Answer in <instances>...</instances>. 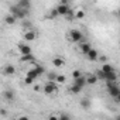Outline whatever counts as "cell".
<instances>
[{
    "label": "cell",
    "instance_id": "7402d4cb",
    "mask_svg": "<svg viewBox=\"0 0 120 120\" xmlns=\"http://www.w3.org/2000/svg\"><path fill=\"white\" fill-rule=\"evenodd\" d=\"M56 72H48L47 74V78H48V82H56Z\"/></svg>",
    "mask_w": 120,
    "mask_h": 120
},
{
    "label": "cell",
    "instance_id": "ac0fdd59",
    "mask_svg": "<svg viewBox=\"0 0 120 120\" xmlns=\"http://www.w3.org/2000/svg\"><path fill=\"white\" fill-rule=\"evenodd\" d=\"M102 71H103L105 74H110V72H114V69H113V67H112L110 64H103V65H102Z\"/></svg>",
    "mask_w": 120,
    "mask_h": 120
},
{
    "label": "cell",
    "instance_id": "ba28073f",
    "mask_svg": "<svg viewBox=\"0 0 120 120\" xmlns=\"http://www.w3.org/2000/svg\"><path fill=\"white\" fill-rule=\"evenodd\" d=\"M74 85H76V86H79V88H83L85 85H88V83H86V78H85V76H81V78H78V79H74Z\"/></svg>",
    "mask_w": 120,
    "mask_h": 120
},
{
    "label": "cell",
    "instance_id": "f546056e",
    "mask_svg": "<svg viewBox=\"0 0 120 120\" xmlns=\"http://www.w3.org/2000/svg\"><path fill=\"white\" fill-rule=\"evenodd\" d=\"M24 82H26V85H33V83H34V79H31V78H28V76H26Z\"/></svg>",
    "mask_w": 120,
    "mask_h": 120
},
{
    "label": "cell",
    "instance_id": "d6a6232c",
    "mask_svg": "<svg viewBox=\"0 0 120 120\" xmlns=\"http://www.w3.org/2000/svg\"><path fill=\"white\" fill-rule=\"evenodd\" d=\"M19 120H28V117H27V116H20Z\"/></svg>",
    "mask_w": 120,
    "mask_h": 120
},
{
    "label": "cell",
    "instance_id": "484cf974",
    "mask_svg": "<svg viewBox=\"0 0 120 120\" xmlns=\"http://www.w3.org/2000/svg\"><path fill=\"white\" fill-rule=\"evenodd\" d=\"M75 17H76V19H79V20H81V19H83V17H85V11H83V10L76 11V13H75Z\"/></svg>",
    "mask_w": 120,
    "mask_h": 120
},
{
    "label": "cell",
    "instance_id": "8992f818",
    "mask_svg": "<svg viewBox=\"0 0 120 120\" xmlns=\"http://www.w3.org/2000/svg\"><path fill=\"white\" fill-rule=\"evenodd\" d=\"M19 51L21 52V56L33 54V51H31V47H30V45H26V44H19Z\"/></svg>",
    "mask_w": 120,
    "mask_h": 120
},
{
    "label": "cell",
    "instance_id": "6da1fadb",
    "mask_svg": "<svg viewBox=\"0 0 120 120\" xmlns=\"http://www.w3.org/2000/svg\"><path fill=\"white\" fill-rule=\"evenodd\" d=\"M10 14H13L16 19H20V20H23V19H26V16L28 14V11H27V10H23V9H20V7L16 4V6H11V7H10Z\"/></svg>",
    "mask_w": 120,
    "mask_h": 120
},
{
    "label": "cell",
    "instance_id": "8d00e7d4",
    "mask_svg": "<svg viewBox=\"0 0 120 120\" xmlns=\"http://www.w3.org/2000/svg\"><path fill=\"white\" fill-rule=\"evenodd\" d=\"M114 120H120V114H119V116H117V117H116Z\"/></svg>",
    "mask_w": 120,
    "mask_h": 120
},
{
    "label": "cell",
    "instance_id": "4316f807",
    "mask_svg": "<svg viewBox=\"0 0 120 120\" xmlns=\"http://www.w3.org/2000/svg\"><path fill=\"white\" fill-rule=\"evenodd\" d=\"M72 76H74V79H78V78H81V76H82V74H81V71H79V69H75V71L72 72Z\"/></svg>",
    "mask_w": 120,
    "mask_h": 120
},
{
    "label": "cell",
    "instance_id": "83f0119b",
    "mask_svg": "<svg viewBox=\"0 0 120 120\" xmlns=\"http://www.w3.org/2000/svg\"><path fill=\"white\" fill-rule=\"evenodd\" d=\"M96 75H98V78H99V79H103V81H106V74H105L102 69H100V71H98V74H96Z\"/></svg>",
    "mask_w": 120,
    "mask_h": 120
},
{
    "label": "cell",
    "instance_id": "4fadbf2b",
    "mask_svg": "<svg viewBox=\"0 0 120 120\" xmlns=\"http://www.w3.org/2000/svg\"><path fill=\"white\" fill-rule=\"evenodd\" d=\"M117 79V75H116V72H110V74H106V82L109 83H114V81Z\"/></svg>",
    "mask_w": 120,
    "mask_h": 120
},
{
    "label": "cell",
    "instance_id": "f1b7e54d",
    "mask_svg": "<svg viewBox=\"0 0 120 120\" xmlns=\"http://www.w3.org/2000/svg\"><path fill=\"white\" fill-rule=\"evenodd\" d=\"M58 117H59V120H71V117H69L67 113H59Z\"/></svg>",
    "mask_w": 120,
    "mask_h": 120
},
{
    "label": "cell",
    "instance_id": "74e56055",
    "mask_svg": "<svg viewBox=\"0 0 120 120\" xmlns=\"http://www.w3.org/2000/svg\"><path fill=\"white\" fill-rule=\"evenodd\" d=\"M119 44H120V42H119Z\"/></svg>",
    "mask_w": 120,
    "mask_h": 120
},
{
    "label": "cell",
    "instance_id": "277c9868",
    "mask_svg": "<svg viewBox=\"0 0 120 120\" xmlns=\"http://www.w3.org/2000/svg\"><path fill=\"white\" fill-rule=\"evenodd\" d=\"M42 90H44L47 95H51V93H54V92H58V85H56V82H47V83L44 85Z\"/></svg>",
    "mask_w": 120,
    "mask_h": 120
},
{
    "label": "cell",
    "instance_id": "e0dca14e",
    "mask_svg": "<svg viewBox=\"0 0 120 120\" xmlns=\"http://www.w3.org/2000/svg\"><path fill=\"white\" fill-rule=\"evenodd\" d=\"M79 103H81V107H82V109H85V110L90 107V100H89L88 98H83V99H82Z\"/></svg>",
    "mask_w": 120,
    "mask_h": 120
},
{
    "label": "cell",
    "instance_id": "44dd1931",
    "mask_svg": "<svg viewBox=\"0 0 120 120\" xmlns=\"http://www.w3.org/2000/svg\"><path fill=\"white\" fill-rule=\"evenodd\" d=\"M14 72H16V68H14L13 65H7V67L4 68V74H6V75H13Z\"/></svg>",
    "mask_w": 120,
    "mask_h": 120
},
{
    "label": "cell",
    "instance_id": "30bf717a",
    "mask_svg": "<svg viewBox=\"0 0 120 120\" xmlns=\"http://www.w3.org/2000/svg\"><path fill=\"white\" fill-rule=\"evenodd\" d=\"M79 47H81V51H82L85 55H88V54H89V51L92 49V45H90L89 42H83V44H81Z\"/></svg>",
    "mask_w": 120,
    "mask_h": 120
},
{
    "label": "cell",
    "instance_id": "cb8c5ba5",
    "mask_svg": "<svg viewBox=\"0 0 120 120\" xmlns=\"http://www.w3.org/2000/svg\"><path fill=\"white\" fill-rule=\"evenodd\" d=\"M69 90H71V92H72L74 95H76V93H79V92L82 90V88H79V86H76V85H72Z\"/></svg>",
    "mask_w": 120,
    "mask_h": 120
},
{
    "label": "cell",
    "instance_id": "603a6c76",
    "mask_svg": "<svg viewBox=\"0 0 120 120\" xmlns=\"http://www.w3.org/2000/svg\"><path fill=\"white\" fill-rule=\"evenodd\" d=\"M34 68H35V71L38 72V75H40V76L45 74V68H44L42 65H35V64H34Z\"/></svg>",
    "mask_w": 120,
    "mask_h": 120
},
{
    "label": "cell",
    "instance_id": "ffe728a7",
    "mask_svg": "<svg viewBox=\"0 0 120 120\" xmlns=\"http://www.w3.org/2000/svg\"><path fill=\"white\" fill-rule=\"evenodd\" d=\"M16 20H17V19H16V17H14L13 14H9V16H6V19H4V21H6V23H7L9 26L14 24V23H16Z\"/></svg>",
    "mask_w": 120,
    "mask_h": 120
},
{
    "label": "cell",
    "instance_id": "1f68e13d",
    "mask_svg": "<svg viewBox=\"0 0 120 120\" xmlns=\"http://www.w3.org/2000/svg\"><path fill=\"white\" fill-rule=\"evenodd\" d=\"M48 120H59V117H58V116H54V114H52V116H49V119H48Z\"/></svg>",
    "mask_w": 120,
    "mask_h": 120
},
{
    "label": "cell",
    "instance_id": "836d02e7",
    "mask_svg": "<svg viewBox=\"0 0 120 120\" xmlns=\"http://www.w3.org/2000/svg\"><path fill=\"white\" fill-rule=\"evenodd\" d=\"M34 90H35V92H38V90H40V86H38V85H35V86H34Z\"/></svg>",
    "mask_w": 120,
    "mask_h": 120
},
{
    "label": "cell",
    "instance_id": "5b68a950",
    "mask_svg": "<svg viewBox=\"0 0 120 120\" xmlns=\"http://www.w3.org/2000/svg\"><path fill=\"white\" fill-rule=\"evenodd\" d=\"M107 92H109V95L112 96V98H117L119 96V93H120V88L117 86V85H114V83H107Z\"/></svg>",
    "mask_w": 120,
    "mask_h": 120
},
{
    "label": "cell",
    "instance_id": "9c48e42d",
    "mask_svg": "<svg viewBox=\"0 0 120 120\" xmlns=\"http://www.w3.org/2000/svg\"><path fill=\"white\" fill-rule=\"evenodd\" d=\"M98 58H99V54H98V51H96L95 48H92V49L89 51V54H88V59H89V61H96Z\"/></svg>",
    "mask_w": 120,
    "mask_h": 120
},
{
    "label": "cell",
    "instance_id": "7c38bea8",
    "mask_svg": "<svg viewBox=\"0 0 120 120\" xmlns=\"http://www.w3.org/2000/svg\"><path fill=\"white\" fill-rule=\"evenodd\" d=\"M17 6L20 9H23V10H28L30 9V2L28 0H20V2L17 3Z\"/></svg>",
    "mask_w": 120,
    "mask_h": 120
},
{
    "label": "cell",
    "instance_id": "7a4b0ae2",
    "mask_svg": "<svg viewBox=\"0 0 120 120\" xmlns=\"http://www.w3.org/2000/svg\"><path fill=\"white\" fill-rule=\"evenodd\" d=\"M56 13H58V16H69V14H72L74 11L71 10V7H69V4H61L59 3L58 6H56Z\"/></svg>",
    "mask_w": 120,
    "mask_h": 120
},
{
    "label": "cell",
    "instance_id": "8fae6325",
    "mask_svg": "<svg viewBox=\"0 0 120 120\" xmlns=\"http://www.w3.org/2000/svg\"><path fill=\"white\" fill-rule=\"evenodd\" d=\"M52 65H54L55 68H61V67L64 65V59H62L61 56H56V58H54V59H52Z\"/></svg>",
    "mask_w": 120,
    "mask_h": 120
},
{
    "label": "cell",
    "instance_id": "52a82bcc",
    "mask_svg": "<svg viewBox=\"0 0 120 120\" xmlns=\"http://www.w3.org/2000/svg\"><path fill=\"white\" fill-rule=\"evenodd\" d=\"M37 38V33L34 31V30H30V31H27L26 34H24V40L26 41H34Z\"/></svg>",
    "mask_w": 120,
    "mask_h": 120
},
{
    "label": "cell",
    "instance_id": "4dcf8cb0",
    "mask_svg": "<svg viewBox=\"0 0 120 120\" xmlns=\"http://www.w3.org/2000/svg\"><path fill=\"white\" fill-rule=\"evenodd\" d=\"M106 59H107V56H105V55L99 56V61H100V62H106Z\"/></svg>",
    "mask_w": 120,
    "mask_h": 120
},
{
    "label": "cell",
    "instance_id": "5bb4252c",
    "mask_svg": "<svg viewBox=\"0 0 120 120\" xmlns=\"http://www.w3.org/2000/svg\"><path fill=\"white\" fill-rule=\"evenodd\" d=\"M98 81H99V78H98L96 74H95V75H89V76L86 78V83H88V85H95Z\"/></svg>",
    "mask_w": 120,
    "mask_h": 120
},
{
    "label": "cell",
    "instance_id": "9a60e30c",
    "mask_svg": "<svg viewBox=\"0 0 120 120\" xmlns=\"http://www.w3.org/2000/svg\"><path fill=\"white\" fill-rule=\"evenodd\" d=\"M34 59H35V56H34L33 54H30V55H24V56H21L20 61H21V62H33V64H34Z\"/></svg>",
    "mask_w": 120,
    "mask_h": 120
},
{
    "label": "cell",
    "instance_id": "d4e9b609",
    "mask_svg": "<svg viewBox=\"0 0 120 120\" xmlns=\"http://www.w3.org/2000/svg\"><path fill=\"white\" fill-rule=\"evenodd\" d=\"M65 81H67V78L64 75H58L56 76V83H65Z\"/></svg>",
    "mask_w": 120,
    "mask_h": 120
},
{
    "label": "cell",
    "instance_id": "3957f363",
    "mask_svg": "<svg viewBox=\"0 0 120 120\" xmlns=\"http://www.w3.org/2000/svg\"><path fill=\"white\" fill-rule=\"evenodd\" d=\"M68 37H69V40H71L72 42H81L82 38H83V34H82V31H79V30H71L69 34H68Z\"/></svg>",
    "mask_w": 120,
    "mask_h": 120
},
{
    "label": "cell",
    "instance_id": "d590c367",
    "mask_svg": "<svg viewBox=\"0 0 120 120\" xmlns=\"http://www.w3.org/2000/svg\"><path fill=\"white\" fill-rule=\"evenodd\" d=\"M117 16H119V17H120V9H119V10H117Z\"/></svg>",
    "mask_w": 120,
    "mask_h": 120
},
{
    "label": "cell",
    "instance_id": "d6986e66",
    "mask_svg": "<svg viewBox=\"0 0 120 120\" xmlns=\"http://www.w3.org/2000/svg\"><path fill=\"white\" fill-rule=\"evenodd\" d=\"M3 96H4V99L9 100V102H13V99H14V93H13L11 90H4Z\"/></svg>",
    "mask_w": 120,
    "mask_h": 120
},
{
    "label": "cell",
    "instance_id": "e575fe53",
    "mask_svg": "<svg viewBox=\"0 0 120 120\" xmlns=\"http://www.w3.org/2000/svg\"><path fill=\"white\" fill-rule=\"evenodd\" d=\"M116 102H117V103H120V93H119V96L116 98Z\"/></svg>",
    "mask_w": 120,
    "mask_h": 120
},
{
    "label": "cell",
    "instance_id": "2e32d148",
    "mask_svg": "<svg viewBox=\"0 0 120 120\" xmlns=\"http://www.w3.org/2000/svg\"><path fill=\"white\" fill-rule=\"evenodd\" d=\"M27 76H28V78H31V79H34V81H35V79H37V78H38V76H40V75H38V72H37V71H35V68H31V69H30V71H28V72H27Z\"/></svg>",
    "mask_w": 120,
    "mask_h": 120
}]
</instances>
